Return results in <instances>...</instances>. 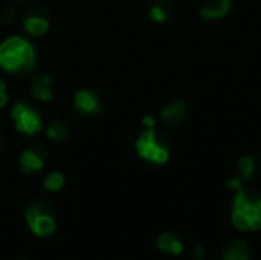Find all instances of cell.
I'll list each match as a JSON object with an SVG mask.
<instances>
[{
  "label": "cell",
  "mask_w": 261,
  "mask_h": 260,
  "mask_svg": "<svg viewBox=\"0 0 261 260\" xmlns=\"http://www.w3.org/2000/svg\"><path fill=\"white\" fill-rule=\"evenodd\" d=\"M7 102V93H5V84L0 81V108L5 106Z\"/></svg>",
  "instance_id": "obj_20"
},
{
  "label": "cell",
  "mask_w": 261,
  "mask_h": 260,
  "mask_svg": "<svg viewBox=\"0 0 261 260\" xmlns=\"http://www.w3.org/2000/svg\"><path fill=\"white\" fill-rule=\"evenodd\" d=\"M47 150L44 145H32L28 150L23 151L20 158V170L23 173H34L44 167V163L47 160Z\"/></svg>",
  "instance_id": "obj_6"
},
{
  "label": "cell",
  "mask_w": 261,
  "mask_h": 260,
  "mask_svg": "<svg viewBox=\"0 0 261 260\" xmlns=\"http://www.w3.org/2000/svg\"><path fill=\"white\" fill-rule=\"evenodd\" d=\"M75 108L80 114H95L99 111V99L90 90H81L75 96Z\"/></svg>",
  "instance_id": "obj_9"
},
{
  "label": "cell",
  "mask_w": 261,
  "mask_h": 260,
  "mask_svg": "<svg viewBox=\"0 0 261 260\" xmlns=\"http://www.w3.org/2000/svg\"><path fill=\"white\" fill-rule=\"evenodd\" d=\"M136 148L141 158L154 163V164H164L170 158V141L161 132L147 129L138 139Z\"/></svg>",
  "instance_id": "obj_3"
},
{
  "label": "cell",
  "mask_w": 261,
  "mask_h": 260,
  "mask_svg": "<svg viewBox=\"0 0 261 260\" xmlns=\"http://www.w3.org/2000/svg\"><path fill=\"white\" fill-rule=\"evenodd\" d=\"M32 95L41 101H49L52 98V80L46 75H38L31 84Z\"/></svg>",
  "instance_id": "obj_13"
},
{
  "label": "cell",
  "mask_w": 261,
  "mask_h": 260,
  "mask_svg": "<svg viewBox=\"0 0 261 260\" xmlns=\"http://www.w3.org/2000/svg\"><path fill=\"white\" fill-rule=\"evenodd\" d=\"M23 25L25 29L34 37H41L43 34H46L49 28V22L46 17H35V16H25Z\"/></svg>",
  "instance_id": "obj_14"
},
{
  "label": "cell",
  "mask_w": 261,
  "mask_h": 260,
  "mask_svg": "<svg viewBox=\"0 0 261 260\" xmlns=\"http://www.w3.org/2000/svg\"><path fill=\"white\" fill-rule=\"evenodd\" d=\"M171 13H173V10H171L170 4L165 2V0H156V2L150 8V17L154 22H165V20H168Z\"/></svg>",
  "instance_id": "obj_15"
},
{
  "label": "cell",
  "mask_w": 261,
  "mask_h": 260,
  "mask_svg": "<svg viewBox=\"0 0 261 260\" xmlns=\"http://www.w3.org/2000/svg\"><path fill=\"white\" fill-rule=\"evenodd\" d=\"M237 167H238V172L241 175V179H244V181L253 179L261 172L259 160L255 158V156H252V154H246V156H243V158H240Z\"/></svg>",
  "instance_id": "obj_12"
},
{
  "label": "cell",
  "mask_w": 261,
  "mask_h": 260,
  "mask_svg": "<svg viewBox=\"0 0 261 260\" xmlns=\"http://www.w3.org/2000/svg\"><path fill=\"white\" fill-rule=\"evenodd\" d=\"M26 222L35 236L38 237L50 236L57 228L54 205L46 199L35 200L26 212Z\"/></svg>",
  "instance_id": "obj_4"
},
{
  "label": "cell",
  "mask_w": 261,
  "mask_h": 260,
  "mask_svg": "<svg viewBox=\"0 0 261 260\" xmlns=\"http://www.w3.org/2000/svg\"><path fill=\"white\" fill-rule=\"evenodd\" d=\"M0 147H2V139H0Z\"/></svg>",
  "instance_id": "obj_22"
},
{
  "label": "cell",
  "mask_w": 261,
  "mask_h": 260,
  "mask_svg": "<svg viewBox=\"0 0 261 260\" xmlns=\"http://www.w3.org/2000/svg\"><path fill=\"white\" fill-rule=\"evenodd\" d=\"M231 221L241 231L261 230V193L258 190H246L241 185L235 188Z\"/></svg>",
  "instance_id": "obj_1"
},
{
  "label": "cell",
  "mask_w": 261,
  "mask_h": 260,
  "mask_svg": "<svg viewBox=\"0 0 261 260\" xmlns=\"http://www.w3.org/2000/svg\"><path fill=\"white\" fill-rule=\"evenodd\" d=\"M231 10V0H205L200 8V17L205 20H214L225 17Z\"/></svg>",
  "instance_id": "obj_7"
},
{
  "label": "cell",
  "mask_w": 261,
  "mask_h": 260,
  "mask_svg": "<svg viewBox=\"0 0 261 260\" xmlns=\"http://www.w3.org/2000/svg\"><path fill=\"white\" fill-rule=\"evenodd\" d=\"M63 185H64V176L58 172L47 175V178L44 179V187L49 191H58L63 188Z\"/></svg>",
  "instance_id": "obj_17"
},
{
  "label": "cell",
  "mask_w": 261,
  "mask_h": 260,
  "mask_svg": "<svg viewBox=\"0 0 261 260\" xmlns=\"http://www.w3.org/2000/svg\"><path fill=\"white\" fill-rule=\"evenodd\" d=\"M35 65L34 47L20 37H11L0 44V66L10 72H29Z\"/></svg>",
  "instance_id": "obj_2"
},
{
  "label": "cell",
  "mask_w": 261,
  "mask_h": 260,
  "mask_svg": "<svg viewBox=\"0 0 261 260\" xmlns=\"http://www.w3.org/2000/svg\"><path fill=\"white\" fill-rule=\"evenodd\" d=\"M47 136L54 141H64L69 136V129L61 121H52L47 127Z\"/></svg>",
  "instance_id": "obj_16"
},
{
  "label": "cell",
  "mask_w": 261,
  "mask_h": 260,
  "mask_svg": "<svg viewBox=\"0 0 261 260\" xmlns=\"http://www.w3.org/2000/svg\"><path fill=\"white\" fill-rule=\"evenodd\" d=\"M158 248L162 251V252H167V254H173V255H179L183 252V243L182 240L171 231H167V233H162L159 237H158V242H156Z\"/></svg>",
  "instance_id": "obj_11"
},
{
  "label": "cell",
  "mask_w": 261,
  "mask_h": 260,
  "mask_svg": "<svg viewBox=\"0 0 261 260\" xmlns=\"http://www.w3.org/2000/svg\"><path fill=\"white\" fill-rule=\"evenodd\" d=\"M17 19V13H16V8L14 7H7L2 14H0V22H2L4 26H11Z\"/></svg>",
  "instance_id": "obj_18"
},
{
  "label": "cell",
  "mask_w": 261,
  "mask_h": 260,
  "mask_svg": "<svg viewBox=\"0 0 261 260\" xmlns=\"http://www.w3.org/2000/svg\"><path fill=\"white\" fill-rule=\"evenodd\" d=\"M144 124H145L148 129L154 127V118H153V117H145V118H144Z\"/></svg>",
  "instance_id": "obj_21"
},
{
  "label": "cell",
  "mask_w": 261,
  "mask_h": 260,
  "mask_svg": "<svg viewBox=\"0 0 261 260\" xmlns=\"http://www.w3.org/2000/svg\"><path fill=\"white\" fill-rule=\"evenodd\" d=\"M222 260H252V252L246 242L232 240L225 246Z\"/></svg>",
  "instance_id": "obj_8"
},
{
  "label": "cell",
  "mask_w": 261,
  "mask_h": 260,
  "mask_svg": "<svg viewBox=\"0 0 261 260\" xmlns=\"http://www.w3.org/2000/svg\"><path fill=\"white\" fill-rule=\"evenodd\" d=\"M186 115V106L182 101H174L170 102L168 106L164 108V111L161 112L162 121L168 126H177L185 120Z\"/></svg>",
  "instance_id": "obj_10"
},
{
  "label": "cell",
  "mask_w": 261,
  "mask_h": 260,
  "mask_svg": "<svg viewBox=\"0 0 261 260\" xmlns=\"http://www.w3.org/2000/svg\"><path fill=\"white\" fill-rule=\"evenodd\" d=\"M192 251H194V252H192V255H194V258H195V260H203V258H205V255H206L205 248H203L202 245H195Z\"/></svg>",
  "instance_id": "obj_19"
},
{
  "label": "cell",
  "mask_w": 261,
  "mask_h": 260,
  "mask_svg": "<svg viewBox=\"0 0 261 260\" xmlns=\"http://www.w3.org/2000/svg\"><path fill=\"white\" fill-rule=\"evenodd\" d=\"M11 115L17 121V129L25 132V133H28V135H34L43 126L41 124V118L37 114V111L34 108H31L29 104L25 102V101L16 102V106L13 108Z\"/></svg>",
  "instance_id": "obj_5"
}]
</instances>
